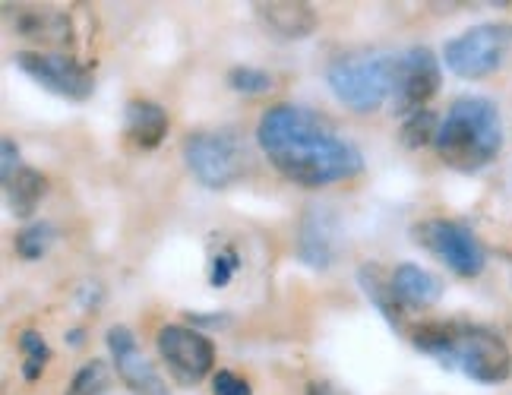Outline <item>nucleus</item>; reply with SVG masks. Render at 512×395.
<instances>
[{
  "label": "nucleus",
  "instance_id": "obj_6",
  "mask_svg": "<svg viewBox=\"0 0 512 395\" xmlns=\"http://www.w3.org/2000/svg\"><path fill=\"white\" fill-rule=\"evenodd\" d=\"M512 48V23H484L446 42V67L462 79H484L494 73Z\"/></svg>",
  "mask_w": 512,
  "mask_h": 395
},
{
  "label": "nucleus",
  "instance_id": "obj_19",
  "mask_svg": "<svg viewBox=\"0 0 512 395\" xmlns=\"http://www.w3.org/2000/svg\"><path fill=\"white\" fill-rule=\"evenodd\" d=\"M111 377H108V364L105 361H89L76 370V377L70 380L64 395H108Z\"/></svg>",
  "mask_w": 512,
  "mask_h": 395
},
{
  "label": "nucleus",
  "instance_id": "obj_13",
  "mask_svg": "<svg viewBox=\"0 0 512 395\" xmlns=\"http://www.w3.org/2000/svg\"><path fill=\"white\" fill-rule=\"evenodd\" d=\"M336 219L323 209H310L307 219L301 225V241H298V256L313 266V269H326L336 260Z\"/></svg>",
  "mask_w": 512,
  "mask_h": 395
},
{
  "label": "nucleus",
  "instance_id": "obj_12",
  "mask_svg": "<svg viewBox=\"0 0 512 395\" xmlns=\"http://www.w3.org/2000/svg\"><path fill=\"white\" fill-rule=\"evenodd\" d=\"M256 16H260V23L275 38H285V42H298V38H307L317 29V13H313L310 4H301V0H269V4H256Z\"/></svg>",
  "mask_w": 512,
  "mask_h": 395
},
{
  "label": "nucleus",
  "instance_id": "obj_25",
  "mask_svg": "<svg viewBox=\"0 0 512 395\" xmlns=\"http://www.w3.org/2000/svg\"><path fill=\"white\" fill-rule=\"evenodd\" d=\"M212 395H250V383L228 370H219L212 380Z\"/></svg>",
  "mask_w": 512,
  "mask_h": 395
},
{
  "label": "nucleus",
  "instance_id": "obj_27",
  "mask_svg": "<svg viewBox=\"0 0 512 395\" xmlns=\"http://www.w3.org/2000/svg\"><path fill=\"white\" fill-rule=\"evenodd\" d=\"M187 316L200 326H225L228 323V316H203V313H187Z\"/></svg>",
  "mask_w": 512,
  "mask_h": 395
},
{
  "label": "nucleus",
  "instance_id": "obj_5",
  "mask_svg": "<svg viewBox=\"0 0 512 395\" xmlns=\"http://www.w3.org/2000/svg\"><path fill=\"white\" fill-rule=\"evenodd\" d=\"M184 158L196 181L212 190H225L231 184H238L247 171V152L231 133H212V130L190 133L184 140Z\"/></svg>",
  "mask_w": 512,
  "mask_h": 395
},
{
  "label": "nucleus",
  "instance_id": "obj_3",
  "mask_svg": "<svg viewBox=\"0 0 512 395\" xmlns=\"http://www.w3.org/2000/svg\"><path fill=\"white\" fill-rule=\"evenodd\" d=\"M437 155L456 171H481L503 149V121L490 98L465 95L456 98L446 117L440 121Z\"/></svg>",
  "mask_w": 512,
  "mask_h": 395
},
{
  "label": "nucleus",
  "instance_id": "obj_28",
  "mask_svg": "<svg viewBox=\"0 0 512 395\" xmlns=\"http://www.w3.org/2000/svg\"><path fill=\"white\" fill-rule=\"evenodd\" d=\"M307 395H345V392H339L336 386H329V383H310Z\"/></svg>",
  "mask_w": 512,
  "mask_h": 395
},
{
  "label": "nucleus",
  "instance_id": "obj_22",
  "mask_svg": "<svg viewBox=\"0 0 512 395\" xmlns=\"http://www.w3.org/2000/svg\"><path fill=\"white\" fill-rule=\"evenodd\" d=\"M19 351L26 354V367H23V377L26 380H38V373L45 370V361H48V342L38 335L35 329H26L19 335Z\"/></svg>",
  "mask_w": 512,
  "mask_h": 395
},
{
  "label": "nucleus",
  "instance_id": "obj_8",
  "mask_svg": "<svg viewBox=\"0 0 512 395\" xmlns=\"http://www.w3.org/2000/svg\"><path fill=\"white\" fill-rule=\"evenodd\" d=\"M13 64L23 70L38 86L70 98V102H86L95 89L92 70L67 54H45V51H16Z\"/></svg>",
  "mask_w": 512,
  "mask_h": 395
},
{
  "label": "nucleus",
  "instance_id": "obj_4",
  "mask_svg": "<svg viewBox=\"0 0 512 395\" xmlns=\"http://www.w3.org/2000/svg\"><path fill=\"white\" fill-rule=\"evenodd\" d=\"M396 67H399V57L354 54V57H339V61L329 67L326 79H329L332 95H336L342 105H348L358 114H370L392 95Z\"/></svg>",
  "mask_w": 512,
  "mask_h": 395
},
{
  "label": "nucleus",
  "instance_id": "obj_15",
  "mask_svg": "<svg viewBox=\"0 0 512 395\" xmlns=\"http://www.w3.org/2000/svg\"><path fill=\"white\" fill-rule=\"evenodd\" d=\"M127 136L143 149H155L168 136V111L146 98H133L127 105Z\"/></svg>",
  "mask_w": 512,
  "mask_h": 395
},
{
  "label": "nucleus",
  "instance_id": "obj_11",
  "mask_svg": "<svg viewBox=\"0 0 512 395\" xmlns=\"http://www.w3.org/2000/svg\"><path fill=\"white\" fill-rule=\"evenodd\" d=\"M108 348H111V358L117 364V373H121V380L133 389V395H168L165 380L143 358V351H140V345H136L133 332L127 326L108 329Z\"/></svg>",
  "mask_w": 512,
  "mask_h": 395
},
{
  "label": "nucleus",
  "instance_id": "obj_9",
  "mask_svg": "<svg viewBox=\"0 0 512 395\" xmlns=\"http://www.w3.org/2000/svg\"><path fill=\"white\" fill-rule=\"evenodd\" d=\"M440 61L430 48H411L399 57L396 86H392V108L402 117L424 111V105L440 92Z\"/></svg>",
  "mask_w": 512,
  "mask_h": 395
},
{
  "label": "nucleus",
  "instance_id": "obj_21",
  "mask_svg": "<svg viewBox=\"0 0 512 395\" xmlns=\"http://www.w3.org/2000/svg\"><path fill=\"white\" fill-rule=\"evenodd\" d=\"M51 241H54V228L48 222L26 225L16 234V253L23 256V260H42L51 247Z\"/></svg>",
  "mask_w": 512,
  "mask_h": 395
},
{
  "label": "nucleus",
  "instance_id": "obj_14",
  "mask_svg": "<svg viewBox=\"0 0 512 395\" xmlns=\"http://www.w3.org/2000/svg\"><path fill=\"white\" fill-rule=\"evenodd\" d=\"M392 288H396L399 301L405 307H430L440 301L443 282L433 272L415 266V263H402L392 272Z\"/></svg>",
  "mask_w": 512,
  "mask_h": 395
},
{
  "label": "nucleus",
  "instance_id": "obj_1",
  "mask_svg": "<svg viewBox=\"0 0 512 395\" xmlns=\"http://www.w3.org/2000/svg\"><path fill=\"white\" fill-rule=\"evenodd\" d=\"M266 158L288 181L304 187H323L361 174L364 158L326 117L298 105H275L256 127Z\"/></svg>",
  "mask_w": 512,
  "mask_h": 395
},
{
  "label": "nucleus",
  "instance_id": "obj_17",
  "mask_svg": "<svg viewBox=\"0 0 512 395\" xmlns=\"http://www.w3.org/2000/svg\"><path fill=\"white\" fill-rule=\"evenodd\" d=\"M16 32L29 42L42 45H67L70 42V19L57 10H35L26 7L16 13Z\"/></svg>",
  "mask_w": 512,
  "mask_h": 395
},
{
  "label": "nucleus",
  "instance_id": "obj_10",
  "mask_svg": "<svg viewBox=\"0 0 512 395\" xmlns=\"http://www.w3.org/2000/svg\"><path fill=\"white\" fill-rule=\"evenodd\" d=\"M155 342H159L162 361L181 383H200L215 364L212 342L190 326H162Z\"/></svg>",
  "mask_w": 512,
  "mask_h": 395
},
{
  "label": "nucleus",
  "instance_id": "obj_23",
  "mask_svg": "<svg viewBox=\"0 0 512 395\" xmlns=\"http://www.w3.org/2000/svg\"><path fill=\"white\" fill-rule=\"evenodd\" d=\"M228 86L244 95H260L272 86V79H269V73L256 70V67H234L228 73Z\"/></svg>",
  "mask_w": 512,
  "mask_h": 395
},
{
  "label": "nucleus",
  "instance_id": "obj_24",
  "mask_svg": "<svg viewBox=\"0 0 512 395\" xmlns=\"http://www.w3.org/2000/svg\"><path fill=\"white\" fill-rule=\"evenodd\" d=\"M238 272V253L234 250H222L219 256L212 260V272H209V282L215 288H225L231 282V275Z\"/></svg>",
  "mask_w": 512,
  "mask_h": 395
},
{
  "label": "nucleus",
  "instance_id": "obj_20",
  "mask_svg": "<svg viewBox=\"0 0 512 395\" xmlns=\"http://www.w3.org/2000/svg\"><path fill=\"white\" fill-rule=\"evenodd\" d=\"M437 133H440L437 114L424 108V111H415L411 117H405V124H402V143L408 149H421V146L437 140Z\"/></svg>",
  "mask_w": 512,
  "mask_h": 395
},
{
  "label": "nucleus",
  "instance_id": "obj_18",
  "mask_svg": "<svg viewBox=\"0 0 512 395\" xmlns=\"http://www.w3.org/2000/svg\"><path fill=\"white\" fill-rule=\"evenodd\" d=\"M45 177L38 174L35 168H19L10 181L4 184V196H7V206L16 219H29V215L38 209L45 196Z\"/></svg>",
  "mask_w": 512,
  "mask_h": 395
},
{
  "label": "nucleus",
  "instance_id": "obj_2",
  "mask_svg": "<svg viewBox=\"0 0 512 395\" xmlns=\"http://www.w3.org/2000/svg\"><path fill=\"white\" fill-rule=\"evenodd\" d=\"M411 342L443 367H456L484 386L512 377V351L494 329L471 323H424L411 332Z\"/></svg>",
  "mask_w": 512,
  "mask_h": 395
},
{
  "label": "nucleus",
  "instance_id": "obj_16",
  "mask_svg": "<svg viewBox=\"0 0 512 395\" xmlns=\"http://www.w3.org/2000/svg\"><path fill=\"white\" fill-rule=\"evenodd\" d=\"M358 282H361L367 298L373 301V307H377L386 316V323L392 329H402V323H405V304L399 301L396 288H392V275L383 272L380 266L367 263V266L358 269Z\"/></svg>",
  "mask_w": 512,
  "mask_h": 395
},
{
  "label": "nucleus",
  "instance_id": "obj_26",
  "mask_svg": "<svg viewBox=\"0 0 512 395\" xmlns=\"http://www.w3.org/2000/svg\"><path fill=\"white\" fill-rule=\"evenodd\" d=\"M16 171H19V149L10 136H4V140H0V174H4V184Z\"/></svg>",
  "mask_w": 512,
  "mask_h": 395
},
{
  "label": "nucleus",
  "instance_id": "obj_29",
  "mask_svg": "<svg viewBox=\"0 0 512 395\" xmlns=\"http://www.w3.org/2000/svg\"><path fill=\"white\" fill-rule=\"evenodd\" d=\"M83 335H86L83 329H70V332H67V342H70V345H83Z\"/></svg>",
  "mask_w": 512,
  "mask_h": 395
},
{
  "label": "nucleus",
  "instance_id": "obj_7",
  "mask_svg": "<svg viewBox=\"0 0 512 395\" xmlns=\"http://www.w3.org/2000/svg\"><path fill=\"white\" fill-rule=\"evenodd\" d=\"M411 234H415V241L421 247H427L440 263H446L452 272L462 275V279H475V275L484 272L487 253L475 237V231L465 228L462 222L433 219V222L415 225Z\"/></svg>",
  "mask_w": 512,
  "mask_h": 395
}]
</instances>
